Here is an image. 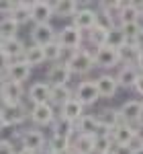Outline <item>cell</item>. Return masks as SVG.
I'll return each mask as SVG.
<instances>
[{"mask_svg":"<svg viewBox=\"0 0 143 154\" xmlns=\"http://www.w3.org/2000/svg\"><path fill=\"white\" fill-rule=\"evenodd\" d=\"M66 64H68V68H70L72 76H74V74H76V76H86L88 72H92L96 68L94 54L88 51L86 48H80L78 51H74Z\"/></svg>","mask_w":143,"mask_h":154,"instance_id":"obj_1","label":"cell"},{"mask_svg":"<svg viewBox=\"0 0 143 154\" xmlns=\"http://www.w3.org/2000/svg\"><path fill=\"white\" fill-rule=\"evenodd\" d=\"M57 43L66 51H78L84 43V33L70 23V25H66L61 31H57Z\"/></svg>","mask_w":143,"mask_h":154,"instance_id":"obj_2","label":"cell"},{"mask_svg":"<svg viewBox=\"0 0 143 154\" xmlns=\"http://www.w3.org/2000/svg\"><path fill=\"white\" fill-rule=\"evenodd\" d=\"M0 119H2L0 123H8V125H14V128H21L29 119V107L25 103L4 105V107H0Z\"/></svg>","mask_w":143,"mask_h":154,"instance_id":"obj_3","label":"cell"},{"mask_svg":"<svg viewBox=\"0 0 143 154\" xmlns=\"http://www.w3.org/2000/svg\"><path fill=\"white\" fill-rule=\"evenodd\" d=\"M29 119L33 121V125H37V128H49L57 119V113H55V107L51 105V103L31 105V109H29Z\"/></svg>","mask_w":143,"mask_h":154,"instance_id":"obj_4","label":"cell"},{"mask_svg":"<svg viewBox=\"0 0 143 154\" xmlns=\"http://www.w3.org/2000/svg\"><path fill=\"white\" fill-rule=\"evenodd\" d=\"M121 113V121L123 123H129L133 128H137L143 121V101L131 99V101H125L119 109Z\"/></svg>","mask_w":143,"mask_h":154,"instance_id":"obj_5","label":"cell"},{"mask_svg":"<svg viewBox=\"0 0 143 154\" xmlns=\"http://www.w3.org/2000/svg\"><path fill=\"white\" fill-rule=\"evenodd\" d=\"M21 148H27L31 152L39 154L41 150L47 148V140H45V134L37 128H29V130H23L21 134Z\"/></svg>","mask_w":143,"mask_h":154,"instance_id":"obj_6","label":"cell"},{"mask_svg":"<svg viewBox=\"0 0 143 154\" xmlns=\"http://www.w3.org/2000/svg\"><path fill=\"white\" fill-rule=\"evenodd\" d=\"M74 99L78 101V103H82L84 107H92L98 103V88H96V82L94 80H82V82L76 86V91H74Z\"/></svg>","mask_w":143,"mask_h":154,"instance_id":"obj_7","label":"cell"},{"mask_svg":"<svg viewBox=\"0 0 143 154\" xmlns=\"http://www.w3.org/2000/svg\"><path fill=\"white\" fill-rule=\"evenodd\" d=\"M57 41V31L53 29V25H33L31 29V45L37 48H45L49 43Z\"/></svg>","mask_w":143,"mask_h":154,"instance_id":"obj_8","label":"cell"},{"mask_svg":"<svg viewBox=\"0 0 143 154\" xmlns=\"http://www.w3.org/2000/svg\"><path fill=\"white\" fill-rule=\"evenodd\" d=\"M94 64L96 68H102V70H112L121 64L119 58V49H112L108 45H102L94 51Z\"/></svg>","mask_w":143,"mask_h":154,"instance_id":"obj_9","label":"cell"},{"mask_svg":"<svg viewBox=\"0 0 143 154\" xmlns=\"http://www.w3.org/2000/svg\"><path fill=\"white\" fill-rule=\"evenodd\" d=\"M53 4L47 0H33L31 4V23L33 25H51Z\"/></svg>","mask_w":143,"mask_h":154,"instance_id":"obj_10","label":"cell"},{"mask_svg":"<svg viewBox=\"0 0 143 154\" xmlns=\"http://www.w3.org/2000/svg\"><path fill=\"white\" fill-rule=\"evenodd\" d=\"M49 97H51V84L47 80H39V82H33L27 91V99L31 105H43V103H49Z\"/></svg>","mask_w":143,"mask_h":154,"instance_id":"obj_11","label":"cell"},{"mask_svg":"<svg viewBox=\"0 0 143 154\" xmlns=\"http://www.w3.org/2000/svg\"><path fill=\"white\" fill-rule=\"evenodd\" d=\"M72 78V72L68 68L66 62H57V64H51L47 70V82L51 86H66Z\"/></svg>","mask_w":143,"mask_h":154,"instance_id":"obj_12","label":"cell"},{"mask_svg":"<svg viewBox=\"0 0 143 154\" xmlns=\"http://www.w3.org/2000/svg\"><path fill=\"white\" fill-rule=\"evenodd\" d=\"M72 25L78 27L82 33H88L90 29L96 27V11L88 8V6H80L78 12L74 14V19H72Z\"/></svg>","mask_w":143,"mask_h":154,"instance_id":"obj_13","label":"cell"},{"mask_svg":"<svg viewBox=\"0 0 143 154\" xmlns=\"http://www.w3.org/2000/svg\"><path fill=\"white\" fill-rule=\"evenodd\" d=\"M23 99H25V86L23 84L6 80V86H4V91L0 95V107L19 105V103H23Z\"/></svg>","mask_w":143,"mask_h":154,"instance_id":"obj_14","label":"cell"},{"mask_svg":"<svg viewBox=\"0 0 143 154\" xmlns=\"http://www.w3.org/2000/svg\"><path fill=\"white\" fill-rule=\"evenodd\" d=\"M110 138H112V142L117 144V146H131L137 140V130L133 125H129V123L121 121L119 125L110 131Z\"/></svg>","mask_w":143,"mask_h":154,"instance_id":"obj_15","label":"cell"},{"mask_svg":"<svg viewBox=\"0 0 143 154\" xmlns=\"http://www.w3.org/2000/svg\"><path fill=\"white\" fill-rule=\"evenodd\" d=\"M139 76H141V72L137 70V66H131V64H123L119 68V72L115 74V78L119 82V88H127V91L135 86Z\"/></svg>","mask_w":143,"mask_h":154,"instance_id":"obj_16","label":"cell"},{"mask_svg":"<svg viewBox=\"0 0 143 154\" xmlns=\"http://www.w3.org/2000/svg\"><path fill=\"white\" fill-rule=\"evenodd\" d=\"M94 82H96V88H98L100 99H115L117 91H119V82H117V78L112 74H107L104 72V74H100L96 78Z\"/></svg>","mask_w":143,"mask_h":154,"instance_id":"obj_17","label":"cell"},{"mask_svg":"<svg viewBox=\"0 0 143 154\" xmlns=\"http://www.w3.org/2000/svg\"><path fill=\"white\" fill-rule=\"evenodd\" d=\"M31 66L29 64H25L23 60H19V62H12L10 68H8V72L4 74L6 76V80H10V82H19L23 84L25 80H29V76H31Z\"/></svg>","mask_w":143,"mask_h":154,"instance_id":"obj_18","label":"cell"},{"mask_svg":"<svg viewBox=\"0 0 143 154\" xmlns=\"http://www.w3.org/2000/svg\"><path fill=\"white\" fill-rule=\"evenodd\" d=\"M96 119L100 123V128H107V130H115L117 125L121 123V113L119 109H112V107H104L96 113Z\"/></svg>","mask_w":143,"mask_h":154,"instance_id":"obj_19","label":"cell"},{"mask_svg":"<svg viewBox=\"0 0 143 154\" xmlns=\"http://www.w3.org/2000/svg\"><path fill=\"white\" fill-rule=\"evenodd\" d=\"M84 109H86V107H84L82 103H78L76 99H72V101H68V103L60 109V111H61L60 117L68 119V121H74V123H78V121L84 117Z\"/></svg>","mask_w":143,"mask_h":154,"instance_id":"obj_20","label":"cell"},{"mask_svg":"<svg viewBox=\"0 0 143 154\" xmlns=\"http://www.w3.org/2000/svg\"><path fill=\"white\" fill-rule=\"evenodd\" d=\"M25 49H27V45H25V41L21 39V37L8 39V41H4V45H2V51H4V54H6V56H8L12 62H19V60H23Z\"/></svg>","mask_w":143,"mask_h":154,"instance_id":"obj_21","label":"cell"},{"mask_svg":"<svg viewBox=\"0 0 143 154\" xmlns=\"http://www.w3.org/2000/svg\"><path fill=\"white\" fill-rule=\"evenodd\" d=\"M100 131V123L96 115H88L84 113V117L76 123V134H84V136H96Z\"/></svg>","mask_w":143,"mask_h":154,"instance_id":"obj_22","label":"cell"},{"mask_svg":"<svg viewBox=\"0 0 143 154\" xmlns=\"http://www.w3.org/2000/svg\"><path fill=\"white\" fill-rule=\"evenodd\" d=\"M74 99V91H72L70 86L66 84V86H51V97H49V103L53 107H63L68 101Z\"/></svg>","mask_w":143,"mask_h":154,"instance_id":"obj_23","label":"cell"},{"mask_svg":"<svg viewBox=\"0 0 143 154\" xmlns=\"http://www.w3.org/2000/svg\"><path fill=\"white\" fill-rule=\"evenodd\" d=\"M49 128L53 131V136H61V138H68V140H72L76 136V123L68 121V119H63V117H57Z\"/></svg>","mask_w":143,"mask_h":154,"instance_id":"obj_24","label":"cell"},{"mask_svg":"<svg viewBox=\"0 0 143 154\" xmlns=\"http://www.w3.org/2000/svg\"><path fill=\"white\" fill-rule=\"evenodd\" d=\"M112 146H115V142L110 138V130L100 128V131L94 138V154H108L112 150Z\"/></svg>","mask_w":143,"mask_h":154,"instance_id":"obj_25","label":"cell"},{"mask_svg":"<svg viewBox=\"0 0 143 154\" xmlns=\"http://www.w3.org/2000/svg\"><path fill=\"white\" fill-rule=\"evenodd\" d=\"M51 4H53V17H60V19H74V14L82 6L72 0H61V2H51Z\"/></svg>","mask_w":143,"mask_h":154,"instance_id":"obj_26","label":"cell"},{"mask_svg":"<svg viewBox=\"0 0 143 154\" xmlns=\"http://www.w3.org/2000/svg\"><path fill=\"white\" fill-rule=\"evenodd\" d=\"M31 4H33V2H16L10 19L19 25V27H25V25L31 23Z\"/></svg>","mask_w":143,"mask_h":154,"instance_id":"obj_27","label":"cell"},{"mask_svg":"<svg viewBox=\"0 0 143 154\" xmlns=\"http://www.w3.org/2000/svg\"><path fill=\"white\" fill-rule=\"evenodd\" d=\"M94 138L96 136H84V134H76L72 148L78 154H94Z\"/></svg>","mask_w":143,"mask_h":154,"instance_id":"obj_28","label":"cell"},{"mask_svg":"<svg viewBox=\"0 0 143 154\" xmlns=\"http://www.w3.org/2000/svg\"><path fill=\"white\" fill-rule=\"evenodd\" d=\"M141 19H143V14H141V11L137 8V4H135V2H127V4H125V8H123V12H121L119 23H117V25L141 23Z\"/></svg>","mask_w":143,"mask_h":154,"instance_id":"obj_29","label":"cell"},{"mask_svg":"<svg viewBox=\"0 0 143 154\" xmlns=\"http://www.w3.org/2000/svg\"><path fill=\"white\" fill-rule=\"evenodd\" d=\"M23 62L29 64L31 68L35 66H41L45 62V54H43V48H37V45H29L25 49V56H23Z\"/></svg>","mask_w":143,"mask_h":154,"instance_id":"obj_30","label":"cell"},{"mask_svg":"<svg viewBox=\"0 0 143 154\" xmlns=\"http://www.w3.org/2000/svg\"><path fill=\"white\" fill-rule=\"evenodd\" d=\"M21 128H14L8 123H0V144H14L16 140H21Z\"/></svg>","mask_w":143,"mask_h":154,"instance_id":"obj_31","label":"cell"},{"mask_svg":"<svg viewBox=\"0 0 143 154\" xmlns=\"http://www.w3.org/2000/svg\"><path fill=\"white\" fill-rule=\"evenodd\" d=\"M107 45L112 48V49H121V48L127 45V37H125V33H123V29H121L119 25L112 27L107 33Z\"/></svg>","mask_w":143,"mask_h":154,"instance_id":"obj_32","label":"cell"},{"mask_svg":"<svg viewBox=\"0 0 143 154\" xmlns=\"http://www.w3.org/2000/svg\"><path fill=\"white\" fill-rule=\"evenodd\" d=\"M19 29H21V27L14 23L10 17H4V19H0V37H2L4 41L19 37Z\"/></svg>","mask_w":143,"mask_h":154,"instance_id":"obj_33","label":"cell"},{"mask_svg":"<svg viewBox=\"0 0 143 154\" xmlns=\"http://www.w3.org/2000/svg\"><path fill=\"white\" fill-rule=\"evenodd\" d=\"M47 148L51 150V152H55V154H66L72 148V140L61 138V136H53V134H51V138L47 140Z\"/></svg>","mask_w":143,"mask_h":154,"instance_id":"obj_34","label":"cell"},{"mask_svg":"<svg viewBox=\"0 0 143 154\" xmlns=\"http://www.w3.org/2000/svg\"><path fill=\"white\" fill-rule=\"evenodd\" d=\"M119 58H121V64H131V66H135V62L139 58V49L135 48L133 43H127L125 48L119 49Z\"/></svg>","mask_w":143,"mask_h":154,"instance_id":"obj_35","label":"cell"},{"mask_svg":"<svg viewBox=\"0 0 143 154\" xmlns=\"http://www.w3.org/2000/svg\"><path fill=\"white\" fill-rule=\"evenodd\" d=\"M86 35H88V43H90V45H94V49L107 45V31H102V29H98V27L90 29Z\"/></svg>","mask_w":143,"mask_h":154,"instance_id":"obj_36","label":"cell"},{"mask_svg":"<svg viewBox=\"0 0 143 154\" xmlns=\"http://www.w3.org/2000/svg\"><path fill=\"white\" fill-rule=\"evenodd\" d=\"M43 54H45V62H53V64H57L61 62V54H63V49L57 41H53V43H49L43 48Z\"/></svg>","mask_w":143,"mask_h":154,"instance_id":"obj_37","label":"cell"},{"mask_svg":"<svg viewBox=\"0 0 143 154\" xmlns=\"http://www.w3.org/2000/svg\"><path fill=\"white\" fill-rule=\"evenodd\" d=\"M96 27L108 33L112 27H117V21H115L112 17H108L104 11H100V8H98V11H96Z\"/></svg>","mask_w":143,"mask_h":154,"instance_id":"obj_38","label":"cell"},{"mask_svg":"<svg viewBox=\"0 0 143 154\" xmlns=\"http://www.w3.org/2000/svg\"><path fill=\"white\" fill-rule=\"evenodd\" d=\"M121 29H123V33L127 37V43H133L135 41V37L139 35V31L143 29L141 23H129V25H119Z\"/></svg>","mask_w":143,"mask_h":154,"instance_id":"obj_39","label":"cell"},{"mask_svg":"<svg viewBox=\"0 0 143 154\" xmlns=\"http://www.w3.org/2000/svg\"><path fill=\"white\" fill-rule=\"evenodd\" d=\"M14 6H16V2H4V0H0V14H2V19L4 17H10Z\"/></svg>","mask_w":143,"mask_h":154,"instance_id":"obj_40","label":"cell"},{"mask_svg":"<svg viewBox=\"0 0 143 154\" xmlns=\"http://www.w3.org/2000/svg\"><path fill=\"white\" fill-rule=\"evenodd\" d=\"M10 64H12V60L0 49V74H6L8 72V68H10Z\"/></svg>","mask_w":143,"mask_h":154,"instance_id":"obj_41","label":"cell"},{"mask_svg":"<svg viewBox=\"0 0 143 154\" xmlns=\"http://www.w3.org/2000/svg\"><path fill=\"white\" fill-rule=\"evenodd\" d=\"M112 154H135V148L133 146H112V150H110Z\"/></svg>","mask_w":143,"mask_h":154,"instance_id":"obj_42","label":"cell"},{"mask_svg":"<svg viewBox=\"0 0 143 154\" xmlns=\"http://www.w3.org/2000/svg\"><path fill=\"white\" fill-rule=\"evenodd\" d=\"M0 154H16L14 144H0Z\"/></svg>","mask_w":143,"mask_h":154,"instance_id":"obj_43","label":"cell"},{"mask_svg":"<svg viewBox=\"0 0 143 154\" xmlns=\"http://www.w3.org/2000/svg\"><path fill=\"white\" fill-rule=\"evenodd\" d=\"M133 45L139 49V51H143V29L139 31V35L135 37V41H133Z\"/></svg>","mask_w":143,"mask_h":154,"instance_id":"obj_44","label":"cell"},{"mask_svg":"<svg viewBox=\"0 0 143 154\" xmlns=\"http://www.w3.org/2000/svg\"><path fill=\"white\" fill-rule=\"evenodd\" d=\"M133 91H135V93H137L139 97H143V74L139 76V80L135 82V86H133Z\"/></svg>","mask_w":143,"mask_h":154,"instance_id":"obj_45","label":"cell"},{"mask_svg":"<svg viewBox=\"0 0 143 154\" xmlns=\"http://www.w3.org/2000/svg\"><path fill=\"white\" fill-rule=\"evenodd\" d=\"M135 130H137V142L143 146V121L139 123V125H137V128H135Z\"/></svg>","mask_w":143,"mask_h":154,"instance_id":"obj_46","label":"cell"},{"mask_svg":"<svg viewBox=\"0 0 143 154\" xmlns=\"http://www.w3.org/2000/svg\"><path fill=\"white\" fill-rule=\"evenodd\" d=\"M135 66H137V70L143 74V51H139V58H137V62H135Z\"/></svg>","mask_w":143,"mask_h":154,"instance_id":"obj_47","label":"cell"},{"mask_svg":"<svg viewBox=\"0 0 143 154\" xmlns=\"http://www.w3.org/2000/svg\"><path fill=\"white\" fill-rule=\"evenodd\" d=\"M4 86H6V76H4V74H0V95H2Z\"/></svg>","mask_w":143,"mask_h":154,"instance_id":"obj_48","label":"cell"},{"mask_svg":"<svg viewBox=\"0 0 143 154\" xmlns=\"http://www.w3.org/2000/svg\"><path fill=\"white\" fill-rule=\"evenodd\" d=\"M16 154H35V152H31V150H27V148H16Z\"/></svg>","mask_w":143,"mask_h":154,"instance_id":"obj_49","label":"cell"},{"mask_svg":"<svg viewBox=\"0 0 143 154\" xmlns=\"http://www.w3.org/2000/svg\"><path fill=\"white\" fill-rule=\"evenodd\" d=\"M135 154H143V146H137L135 148Z\"/></svg>","mask_w":143,"mask_h":154,"instance_id":"obj_50","label":"cell"},{"mask_svg":"<svg viewBox=\"0 0 143 154\" xmlns=\"http://www.w3.org/2000/svg\"><path fill=\"white\" fill-rule=\"evenodd\" d=\"M39 154H55V152H51L49 148H45V150H41V152H39Z\"/></svg>","mask_w":143,"mask_h":154,"instance_id":"obj_51","label":"cell"},{"mask_svg":"<svg viewBox=\"0 0 143 154\" xmlns=\"http://www.w3.org/2000/svg\"><path fill=\"white\" fill-rule=\"evenodd\" d=\"M2 45H4V39H2V37H0V49H2Z\"/></svg>","mask_w":143,"mask_h":154,"instance_id":"obj_52","label":"cell"},{"mask_svg":"<svg viewBox=\"0 0 143 154\" xmlns=\"http://www.w3.org/2000/svg\"><path fill=\"white\" fill-rule=\"evenodd\" d=\"M108 154H112V152H108Z\"/></svg>","mask_w":143,"mask_h":154,"instance_id":"obj_53","label":"cell"},{"mask_svg":"<svg viewBox=\"0 0 143 154\" xmlns=\"http://www.w3.org/2000/svg\"><path fill=\"white\" fill-rule=\"evenodd\" d=\"M76 154H78V152H76Z\"/></svg>","mask_w":143,"mask_h":154,"instance_id":"obj_54","label":"cell"}]
</instances>
